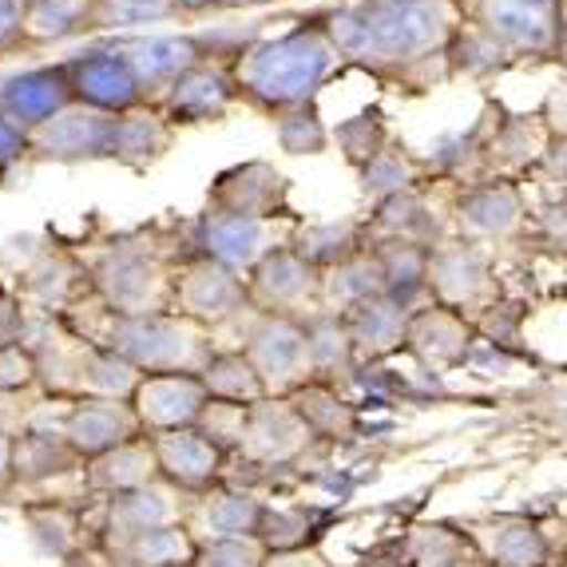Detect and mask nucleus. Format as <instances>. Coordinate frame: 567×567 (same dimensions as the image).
Instances as JSON below:
<instances>
[{
	"mask_svg": "<svg viewBox=\"0 0 567 567\" xmlns=\"http://www.w3.org/2000/svg\"><path fill=\"white\" fill-rule=\"evenodd\" d=\"M318 290V278H313V262H306L298 250H266L255 266V293L266 306L275 310H290V306H302L310 293Z\"/></svg>",
	"mask_w": 567,
	"mask_h": 567,
	"instance_id": "obj_18",
	"label": "nucleus"
},
{
	"mask_svg": "<svg viewBox=\"0 0 567 567\" xmlns=\"http://www.w3.org/2000/svg\"><path fill=\"white\" fill-rule=\"evenodd\" d=\"M68 84L95 112H127L140 100L143 84L135 68L120 52H92L68 68Z\"/></svg>",
	"mask_w": 567,
	"mask_h": 567,
	"instance_id": "obj_9",
	"label": "nucleus"
},
{
	"mask_svg": "<svg viewBox=\"0 0 567 567\" xmlns=\"http://www.w3.org/2000/svg\"><path fill=\"white\" fill-rule=\"evenodd\" d=\"M322 293L333 313H350L358 306H365L369 298H381L385 293V275H381L378 255H353L346 262H338L322 278Z\"/></svg>",
	"mask_w": 567,
	"mask_h": 567,
	"instance_id": "obj_23",
	"label": "nucleus"
},
{
	"mask_svg": "<svg viewBox=\"0 0 567 567\" xmlns=\"http://www.w3.org/2000/svg\"><path fill=\"white\" fill-rule=\"evenodd\" d=\"M100 9L112 24H147L175 9V0H100Z\"/></svg>",
	"mask_w": 567,
	"mask_h": 567,
	"instance_id": "obj_42",
	"label": "nucleus"
},
{
	"mask_svg": "<svg viewBox=\"0 0 567 567\" xmlns=\"http://www.w3.org/2000/svg\"><path fill=\"white\" fill-rule=\"evenodd\" d=\"M132 559L140 567H195L199 548H195L187 528L163 524V528H152L140 539H132Z\"/></svg>",
	"mask_w": 567,
	"mask_h": 567,
	"instance_id": "obj_30",
	"label": "nucleus"
},
{
	"mask_svg": "<svg viewBox=\"0 0 567 567\" xmlns=\"http://www.w3.org/2000/svg\"><path fill=\"white\" fill-rule=\"evenodd\" d=\"M218 195H223V210L262 218V210L270 207V199L278 195V175L266 167V163H246L243 171H235V175L223 179Z\"/></svg>",
	"mask_w": 567,
	"mask_h": 567,
	"instance_id": "obj_29",
	"label": "nucleus"
},
{
	"mask_svg": "<svg viewBox=\"0 0 567 567\" xmlns=\"http://www.w3.org/2000/svg\"><path fill=\"white\" fill-rule=\"evenodd\" d=\"M4 468H9V436L0 433V476H4Z\"/></svg>",
	"mask_w": 567,
	"mask_h": 567,
	"instance_id": "obj_51",
	"label": "nucleus"
},
{
	"mask_svg": "<svg viewBox=\"0 0 567 567\" xmlns=\"http://www.w3.org/2000/svg\"><path fill=\"white\" fill-rule=\"evenodd\" d=\"M266 520V508L246 496V492H218V496H207L199 512V528L203 536L215 544V539H258Z\"/></svg>",
	"mask_w": 567,
	"mask_h": 567,
	"instance_id": "obj_24",
	"label": "nucleus"
},
{
	"mask_svg": "<svg viewBox=\"0 0 567 567\" xmlns=\"http://www.w3.org/2000/svg\"><path fill=\"white\" fill-rule=\"evenodd\" d=\"M29 381V361L20 350H0V389H12V385H24Z\"/></svg>",
	"mask_w": 567,
	"mask_h": 567,
	"instance_id": "obj_43",
	"label": "nucleus"
},
{
	"mask_svg": "<svg viewBox=\"0 0 567 567\" xmlns=\"http://www.w3.org/2000/svg\"><path fill=\"white\" fill-rule=\"evenodd\" d=\"M473 24L508 56H556L559 12L528 0H473Z\"/></svg>",
	"mask_w": 567,
	"mask_h": 567,
	"instance_id": "obj_3",
	"label": "nucleus"
},
{
	"mask_svg": "<svg viewBox=\"0 0 567 567\" xmlns=\"http://www.w3.org/2000/svg\"><path fill=\"white\" fill-rule=\"evenodd\" d=\"M230 104V84L215 68H190L187 76L171 84V115L183 123H199L223 115Z\"/></svg>",
	"mask_w": 567,
	"mask_h": 567,
	"instance_id": "obj_25",
	"label": "nucleus"
},
{
	"mask_svg": "<svg viewBox=\"0 0 567 567\" xmlns=\"http://www.w3.org/2000/svg\"><path fill=\"white\" fill-rule=\"evenodd\" d=\"M115 123L112 115L95 112V107H76V112H60L40 127L37 143L44 155L56 159H95V155H115Z\"/></svg>",
	"mask_w": 567,
	"mask_h": 567,
	"instance_id": "obj_10",
	"label": "nucleus"
},
{
	"mask_svg": "<svg viewBox=\"0 0 567 567\" xmlns=\"http://www.w3.org/2000/svg\"><path fill=\"white\" fill-rule=\"evenodd\" d=\"M20 24H24L20 20V0H0V48L17 40Z\"/></svg>",
	"mask_w": 567,
	"mask_h": 567,
	"instance_id": "obj_46",
	"label": "nucleus"
},
{
	"mask_svg": "<svg viewBox=\"0 0 567 567\" xmlns=\"http://www.w3.org/2000/svg\"><path fill=\"white\" fill-rule=\"evenodd\" d=\"M87 385L100 389L104 398H123V393H132L135 385V365L120 353H104V358H95L87 365Z\"/></svg>",
	"mask_w": 567,
	"mask_h": 567,
	"instance_id": "obj_41",
	"label": "nucleus"
},
{
	"mask_svg": "<svg viewBox=\"0 0 567 567\" xmlns=\"http://www.w3.org/2000/svg\"><path fill=\"white\" fill-rule=\"evenodd\" d=\"M203 385L210 401H230V405H258L266 401V385L258 369L243 353H218L203 365Z\"/></svg>",
	"mask_w": 567,
	"mask_h": 567,
	"instance_id": "obj_26",
	"label": "nucleus"
},
{
	"mask_svg": "<svg viewBox=\"0 0 567 567\" xmlns=\"http://www.w3.org/2000/svg\"><path fill=\"white\" fill-rule=\"evenodd\" d=\"M520 195L508 183H481L468 187L456 203V223L473 238H504L520 227Z\"/></svg>",
	"mask_w": 567,
	"mask_h": 567,
	"instance_id": "obj_17",
	"label": "nucleus"
},
{
	"mask_svg": "<svg viewBox=\"0 0 567 567\" xmlns=\"http://www.w3.org/2000/svg\"><path fill=\"white\" fill-rule=\"evenodd\" d=\"M155 464L179 488H207L223 468V449L195 429H179V433H163L155 441Z\"/></svg>",
	"mask_w": 567,
	"mask_h": 567,
	"instance_id": "obj_14",
	"label": "nucleus"
},
{
	"mask_svg": "<svg viewBox=\"0 0 567 567\" xmlns=\"http://www.w3.org/2000/svg\"><path fill=\"white\" fill-rule=\"evenodd\" d=\"M333 60H338V48L326 32H286V37L246 48L243 60H238V87L258 107L293 112V107H306L318 95V87L333 72Z\"/></svg>",
	"mask_w": 567,
	"mask_h": 567,
	"instance_id": "obj_2",
	"label": "nucleus"
},
{
	"mask_svg": "<svg viewBox=\"0 0 567 567\" xmlns=\"http://www.w3.org/2000/svg\"><path fill=\"white\" fill-rule=\"evenodd\" d=\"M210 405V393L203 378L187 373H152L135 389V413L143 425L159 429V433H179L203 421V409Z\"/></svg>",
	"mask_w": 567,
	"mask_h": 567,
	"instance_id": "obj_8",
	"label": "nucleus"
},
{
	"mask_svg": "<svg viewBox=\"0 0 567 567\" xmlns=\"http://www.w3.org/2000/svg\"><path fill=\"white\" fill-rule=\"evenodd\" d=\"M207 4H215V0H175V9H190V12L207 9Z\"/></svg>",
	"mask_w": 567,
	"mask_h": 567,
	"instance_id": "obj_50",
	"label": "nucleus"
},
{
	"mask_svg": "<svg viewBox=\"0 0 567 567\" xmlns=\"http://www.w3.org/2000/svg\"><path fill=\"white\" fill-rule=\"evenodd\" d=\"M461 567H488L484 559H468V564H461Z\"/></svg>",
	"mask_w": 567,
	"mask_h": 567,
	"instance_id": "obj_53",
	"label": "nucleus"
},
{
	"mask_svg": "<svg viewBox=\"0 0 567 567\" xmlns=\"http://www.w3.org/2000/svg\"><path fill=\"white\" fill-rule=\"evenodd\" d=\"M361 187H365L369 199H378V203L393 199V195H405V190L413 187V163L401 152H393V147H381V152L361 167Z\"/></svg>",
	"mask_w": 567,
	"mask_h": 567,
	"instance_id": "obj_36",
	"label": "nucleus"
},
{
	"mask_svg": "<svg viewBox=\"0 0 567 567\" xmlns=\"http://www.w3.org/2000/svg\"><path fill=\"white\" fill-rule=\"evenodd\" d=\"M258 378L270 393H286V389H302L310 378V346H306V322H293L290 313H275L266 318L255 333H250V353Z\"/></svg>",
	"mask_w": 567,
	"mask_h": 567,
	"instance_id": "obj_4",
	"label": "nucleus"
},
{
	"mask_svg": "<svg viewBox=\"0 0 567 567\" xmlns=\"http://www.w3.org/2000/svg\"><path fill=\"white\" fill-rule=\"evenodd\" d=\"M152 468H159V464H155V449L120 445V449H112V453L95 456L92 481L107 492H135L152 481Z\"/></svg>",
	"mask_w": 567,
	"mask_h": 567,
	"instance_id": "obj_28",
	"label": "nucleus"
},
{
	"mask_svg": "<svg viewBox=\"0 0 567 567\" xmlns=\"http://www.w3.org/2000/svg\"><path fill=\"white\" fill-rule=\"evenodd\" d=\"M409 350L425 361V365L449 369L468 358L473 330L449 306H425V310H413V318H409Z\"/></svg>",
	"mask_w": 567,
	"mask_h": 567,
	"instance_id": "obj_11",
	"label": "nucleus"
},
{
	"mask_svg": "<svg viewBox=\"0 0 567 567\" xmlns=\"http://www.w3.org/2000/svg\"><path fill=\"white\" fill-rule=\"evenodd\" d=\"M171 524V501L167 492L155 488H135V492H120L112 504V528H120L127 539H140L143 532L163 528Z\"/></svg>",
	"mask_w": 567,
	"mask_h": 567,
	"instance_id": "obj_31",
	"label": "nucleus"
},
{
	"mask_svg": "<svg viewBox=\"0 0 567 567\" xmlns=\"http://www.w3.org/2000/svg\"><path fill=\"white\" fill-rule=\"evenodd\" d=\"M293 250H298L306 262L330 266L333 270V266L346 262V258L361 255L358 250V223H322V227L302 230V238H298Z\"/></svg>",
	"mask_w": 567,
	"mask_h": 567,
	"instance_id": "obj_32",
	"label": "nucleus"
},
{
	"mask_svg": "<svg viewBox=\"0 0 567 567\" xmlns=\"http://www.w3.org/2000/svg\"><path fill=\"white\" fill-rule=\"evenodd\" d=\"M218 9H258V4H270V0H215Z\"/></svg>",
	"mask_w": 567,
	"mask_h": 567,
	"instance_id": "obj_49",
	"label": "nucleus"
},
{
	"mask_svg": "<svg viewBox=\"0 0 567 567\" xmlns=\"http://www.w3.org/2000/svg\"><path fill=\"white\" fill-rule=\"evenodd\" d=\"M112 346L135 369H152V373H179L195 358V338L179 322H167L155 313H127L115 326Z\"/></svg>",
	"mask_w": 567,
	"mask_h": 567,
	"instance_id": "obj_5",
	"label": "nucleus"
},
{
	"mask_svg": "<svg viewBox=\"0 0 567 567\" xmlns=\"http://www.w3.org/2000/svg\"><path fill=\"white\" fill-rule=\"evenodd\" d=\"M306 346H310V369L322 378H338V369H350V361H358L346 313L330 310L310 318L306 322Z\"/></svg>",
	"mask_w": 567,
	"mask_h": 567,
	"instance_id": "obj_27",
	"label": "nucleus"
},
{
	"mask_svg": "<svg viewBox=\"0 0 567 567\" xmlns=\"http://www.w3.org/2000/svg\"><path fill=\"white\" fill-rule=\"evenodd\" d=\"M84 9H87V0H32L29 32L40 40H60L76 29Z\"/></svg>",
	"mask_w": 567,
	"mask_h": 567,
	"instance_id": "obj_37",
	"label": "nucleus"
},
{
	"mask_svg": "<svg viewBox=\"0 0 567 567\" xmlns=\"http://www.w3.org/2000/svg\"><path fill=\"white\" fill-rule=\"evenodd\" d=\"M127 60L143 87H171L190 68H199V44L187 37H147L127 48Z\"/></svg>",
	"mask_w": 567,
	"mask_h": 567,
	"instance_id": "obj_20",
	"label": "nucleus"
},
{
	"mask_svg": "<svg viewBox=\"0 0 567 567\" xmlns=\"http://www.w3.org/2000/svg\"><path fill=\"white\" fill-rule=\"evenodd\" d=\"M104 290L115 306L127 313H140V302L152 290V266L140 255H112L104 262Z\"/></svg>",
	"mask_w": 567,
	"mask_h": 567,
	"instance_id": "obj_34",
	"label": "nucleus"
},
{
	"mask_svg": "<svg viewBox=\"0 0 567 567\" xmlns=\"http://www.w3.org/2000/svg\"><path fill=\"white\" fill-rule=\"evenodd\" d=\"M278 143L293 155H318L326 147V127L313 115V107H293L286 120L278 123Z\"/></svg>",
	"mask_w": 567,
	"mask_h": 567,
	"instance_id": "obj_38",
	"label": "nucleus"
},
{
	"mask_svg": "<svg viewBox=\"0 0 567 567\" xmlns=\"http://www.w3.org/2000/svg\"><path fill=\"white\" fill-rule=\"evenodd\" d=\"M270 551L262 539H215L199 551L195 567H266Z\"/></svg>",
	"mask_w": 567,
	"mask_h": 567,
	"instance_id": "obj_39",
	"label": "nucleus"
},
{
	"mask_svg": "<svg viewBox=\"0 0 567 567\" xmlns=\"http://www.w3.org/2000/svg\"><path fill=\"white\" fill-rule=\"evenodd\" d=\"M409 318H413V310H405L401 302H393L389 293L369 298L365 306H358V310L346 313L358 358L378 361V358H385V353L409 346Z\"/></svg>",
	"mask_w": 567,
	"mask_h": 567,
	"instance_id": "obj_15",
	"label": "nucleus"
},
{
	"mask_svg": "<svg viewBox=\"0 0 567 567\" xmlns=\"http://www.w3.org/2000/svg\"><path fill=\"white\" fill-rule=\"evenodd\" d=\"M163 147L159 123L147 120V115H135V120L115 123V155L120 159H147Z\"/></svg>",
	"mask_w": 567,
	"mask_h": 567,
	"instance_id": "obj_40",
	"label": "nucleus"
},
{
	"mask_svg": "<svg viewBox=\"0 0 567 567\" xmlns=\"http://www.w3.org/2000/svg\"><path fill=\"white\" fill-rule=\"evenodd\" d=\"M246 302V286L243 278L230 270V266H218V262H203L195 266L183 282V306H187L195 318H230L235 310H243Z\"/></svg>",
	"mask_w": 567,
	"mask_h": 567,
	"instance_id": "obj_21",
	"label": "nucleus"
},
{
	"mask_svg": "<svg viewBox=\"0 0 567 567\" xmlns=\"http://www.w3.org/2000/svg\"><path fill=\"white\" fill-rule=\"evenodd\" d=\"M203 250L210 262L243 270V266H258L266 255V223L258 215H238V210H215L203 218Z\"/></svg>",
	"mask_w": 567,
	"mask_h": 567,
	"instance_id": "obj_12",
	"label": "nucleus"
},
{
	"mask_svg": "<svg viewBox=\"0 0 567 567\" xmlns=\"http://www.w3.org/2000/svg\"><path fill=\"white\" fill-rule=\"evenodd\" d=\"M556 56L567 64V0L559 4V44H556Z\"/></svg>",
	"mask_w": 567,
	"mask_h": 567,
	"instance_id": "obj_47",
	"label": "nucleus"
},
{
	"mask_svg": "<svg viewBox=\"0 0 567 567\" xmlns=\"http://www.w3.org/2000/svg\"><path fill=\"white\" fill-rule=\"evenodd\" d=\"M528 4H536V9H548V12H559V4H564V0H528Z\"/></svg>",
	"mask_w": 567,
	"mask_h": 567,
	"instance_id": "obj_52",
	"label": "nucleus"
},
{
	"mask_svg": "<svg viewBox=\"0 0 567 567\" xmlns=\"http://www.w3.org/2000/svg\"><path fill=\"white\" fill-rule=\"evenodd\" d=\"M361 567H413V559H409V556H405V548H401V556H398V559H373V564L365 559Z\"/></svg>",
	"mask_w": 567,
	"mask_h": 567,
	"instance_id": "obj_48",
	"label": "nucleus"
},
{
	"mask_svg": "<svg viewBox=\"0 0 567 567\" xmlns=\"http://www.w3.org/2000/svg\"><path fill=\"white\" fill-rule=\"evenodd\" d=\"M492 286L488 255L473 243H436L429 250V293L436 306L464 310L476 306Z\"/></svg>",
	"mask_w": 567,
	"mask_h": 567,
	"instance_id": "obj_7",
	"label": "nucleus"
},
{
	"mask_svg": "<svg viewBox=\"0 0 567 567\" xmlns=\"http://www.w3.org/2000/svg\"><path fill=\"white\" fill-rule=\"evenodd\" d=\"M313 429L293 401H258L250 405L246 416V433H243V453L258 464H286L293 456H302L306 445L313 441Z\"/></svg>",
	"mask_w": 567,
	"mask_h": 567,
	"instance_id": "obj_6",
	"label": "nucleus"
},
{
	"mask_svg": "<svg viewBox=\"0 0 567 567\" xmlns=\"http://www.w3.org/2000/svg\"><path fill=\"white\" fill-rule=\"evenodd\" d=\"M20 152H24V135H20V127L9 120H0V171L9 167Z\"/></svg>",
	"mask_w": 567,
	"mask_h": 567,
	"instance_id": "obj_45",
	"label": "nucleus"
},
{
	"mask_svg": "<svg viewBox=\"0 0 567 567\" xmlns=\"http://www.w3.org/2000/svg\"><path fill=\"white\" fill-rule=\"evenodd\" d=\"M378 223L385 230V238H409V243L433 246V230L436 223L429 218V207L416 199L413 190L405 195H393L378 207Z\"/></svg>",
	"mask_w": 567,
	"mask_h": 567,
	"instance_id": "obj_33",
	"label": "nucleus"
},
{
	"mask_svg": "<svg viewBox=\"0 0 567 567\" xmlns=\"http://www.w3.org/2000/svg\"><path fill=\"white\" fill-rule=\"evenodd\" d=\"M481 559L488 567H544L548 539L528 520H496L484 532H473Z\"/></svg>",
	"mask_w": 567,
	"mask_h": 567,
	"instance_id": "obj_19",
	"label": "nucleus"
},
{
	"mask_svg": "<svg viewBox=\"0 0 567 567\" xmlns=\"http://www.w3.org/2000/svg\"><path fill=\"white\" fill-rule=\"evenodd\" d=\"M293 405H298V413L310 421V429L318 436H346L353 429L350 405L326 385H302L298 398H293Z\"/></svg>",
	"mask_w": 567,
	"mask_h": 567,
	"instance_id": "obj_35",
	"label": "nucleus"
},
{
	"mask_svg": "<svg viewBox=\"0 0 567 567\" xmlns=\"http://www.w3.org/2000/svg\"><path fill=\"white\" fill-rule=\"evenodd\" d=\"M266 567H338L326 556H318L313 548H298V551H275L266 559Z\"/></svg>",
	"mask_w": 567,
	"mask_h": 567,
	"instance_id": "obj_44",
	"label": "nucleus"
},
{
	"mask_svg": "<svg viewBox=\"0 0 567 567\" xmlns=\"http://www.w3.org/2000/svg\"><path fill=\"white\" fill-rule=\"evenodd\" d=\"M135 425H140V413L132 409L115 405V401H87L68 416L64 436L72 453L104 456L120 445H132Z\"/></svg>",
	"mask_w": 567,
	"mask_h": 567,
	"instance_id": "obj_13",
	"label": "nucleus"
},
{
	"mask_svg": "<svg viewBox=\"0 0 567 567\" xmlns=\"http://www.w3.org/2000/svg\"><path fill=\"white\" fill-rule=\"evenodd\" d=\"M456 0H358L326 24L338 56L373 68H413L449 52L461 32Z\"/></svg>",
	"mask_w": 567,
	"mask_h": 567,
	"instance_id": "obj_1",
	"label": "nucleus"
},
{
	"mask_svg": "<svg viewBox=\"0 0 567 567\" xmlns=\"http://www.w3.org/2000/svg\"><path fill=\"white\" fill-rule=\"evenodd\" d=\"M429 250L433 246L409 243V238H385L373 250L381 262V275H385V293L405 310H413V298L429 293Z\"/></svg>",
	"mask_w": 567,
	"mask_h": 567,
	"instance_id": "obj_22",
	"label": "nucleus"
},
{
	"mask_svg": "<svg viewBox=\"0 0 567 567\" xmlns=\"http://www.w3.org/2000/svg\"><path fill=\"white\" fill-rule=\"evenodd\" d=\"M68 95L72 84L64 80V72H24L4 84L0 104L9 120H17V127H44L48 120L68 112Z\"/></svg>",
	"mask_w": 567,
	"mask_h": 567,
	"instance_id": "obj_16",
	"label": "nucleus"
}]
</instances>
